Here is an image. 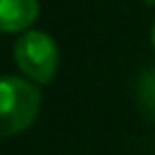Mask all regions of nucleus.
Segmentation results:
<instances>
[{
	"instance_id": "nucleus-5",
	"label": "nucleus",
	"mask_w": 155,
	"mask_h": 155,
	"mask_svg": "<svg viewBox=\"0 0 155 155\" xmlns=\"http://www.w3.org/2000/svg\"><path fill=\"white\" fill-rule=\"evenodd\" d=\"M150 44H153V49H155V23H153V28H150Z\"/></svg>"
},
{
	"instance_id": "nucleus-3",
	"label": "nucleus",
	"mask_w": 155,
	"mask_h": 155,
	"mask_svg": "<svg viewBox=\"0 0 155 155\" xmlns=\"http://www.w3.org/2000/svg\"><path fill=\"white\" fill-rule=\"evenodd\" d=\"M39 18V0H0V31L26 34Z\"/></svg>"
},
{
	"instance_id": "nucleus-1",
	"label": "nucleus",
	"mask_w": 155,
	"mask_h": 155,
	"mask_svg": "<svg viewBox=\"0 0 155 155\" xmlns=\"http://www.w3.org/2000/svg\"><path fill=\"white\" fill-rule=\"evenodd\" d=\"M41 111V91L26 78H0V137L21 134Z\"/></svg>"
},
{
	"instance_id": "nucleus-2",
	"label": "nucleus",
	"mask_w": 155,
	"mask_h": 155,
	"mask_svg": "<svg viewBox=\"0 0 155 155\" xmlns=\"http://www.w3.org/2000/svg\"><path fill=\"white\" fill-rule=\"evenodd\" d=\"M13 60L26 80L36 85H47L54 80L57 67H60V49L57 41L44 31H31L21 34L13 47Z\"/></svg>"
},
{
	"instance_id": "nucleus-4",
	"label": "nucleus",
	"mask_w": 155,
	"mask_h": 155,
	"mask_svg": "<svg viewBox=\"0 0 155 155\" xmlns=\"http://www.w3.org/2000/svg\"><path fill=\"white\" fill-rule=\"evenodd\" d=\"M140 101H142V106L155 116V70L145 72L142 80H140Z\"/></svg>"
},
{
	"instance_id": "nucleus-6",
	"label": "nucleus",
	"mask_w": 155,
	"mask_h": 155,
	"mask_svg": "<svg viewBox=\"0 0 155 155\" xmlns=\"http://www.w3.org/2000/svg\"><path fill=\"white\" fill-rule=\"evenodd\" d=\"M145 3H147V5H155V0H145Z\"/></svg>"
}]
</instances>
